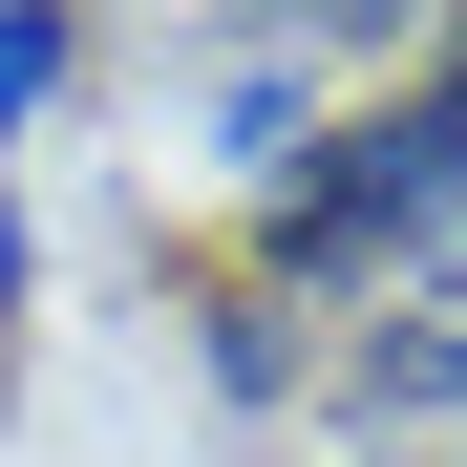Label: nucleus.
<instances>
[{
	"label": "nucleus",
	"instance_id": "f257e3e1",
	"mask_svg": "<svg viewBox=\"0 0 467 467\" xmlns=\"http://www.w3.org/2000/svg\"><path fill=\"white\" fill-rule=\"evenodd\" d=\"M446 192H467V107H446V86H404L382 128H340L319 171L276 192V276H340V255L446 276Z\"/></svg>",
	"mask_w": 467,
	"mask_h": 467
},
{
	"label": "nucleus",
	"instance_id": "f03ea898",
	"mask_svg": "<svg viewBox=\"0 0 467 467\" xmlns=\"http://www.w3.org/2000/svg\"><path fill=\"white\" fill-rule=\"evenodd\" d=\"M64 64H86L64 22H0V128H43V107H64Z\"/></svg>",
	"mask_w": 467,
	"mask_h": 467
},
{
	"label": "nucleus",
	"instance_id": "7ed1b4c3",
	"mask_svg": "<svg viewBox=\"0 0 467 467\" xmlns=\"http://www.w3.org/2000/svg\"><path fill=\"white\" fill-rule=\"evenodd\" d=\"M0 319H22V192H0Z\"/></svg>",
	"mask_w": 467,
	"mask_h": 467
}]
</instances>
